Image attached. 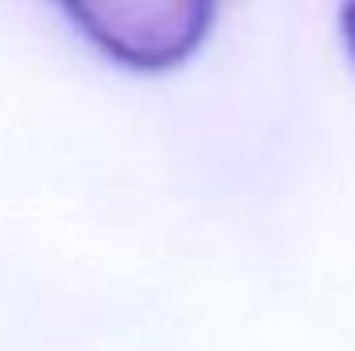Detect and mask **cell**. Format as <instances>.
<instances>
[{
  "mask_svg": "<svg viewBox=\"0 0 355 351\" xmlns=\"http://www.w3.org/2000/svg\"><path fill=\"white\" fill-rule=\"evenodd\" d=\"M91 46L124 71L186 67L215 29L219 0H54Z\"/></svg>",
  "mask_w": 355,
  "mask_h": 351,
  "instance_id": "1",
  "label": "cell"
},
{
  "mask_svg": "<svg viewBox=\"0 0 355 351\" xmlns=\"http://www.w3.org/2000/svg\"><path fill=\"white\" fill-rule=\"evenodd\" d=\"M339 37H343V46H347V54L355 62V0L339 4Z\"/></svg>",
  "mask_w": 355,
  "mask_h": 351,
  "instance_id": "2",
  "label": "cell"
}]
</instances>
